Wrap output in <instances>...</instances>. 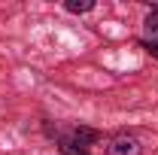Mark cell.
I'll use <instances>...</instances> for the list:
<instances>
[{"label":"cell","instance_id":"6da1fadb","mask_svg":"<svg viewBox=\"0 0 158 155\" xmlns=\"http://www.w3.org/2000/svg\"><path fill=\"white\" fill-rule=\"evenodd\" d=\"M98 140H100V131L76 125V128H67V131L58 134V149H61V155H88Z\"/></svg>","mask_w":158,"mask_h":155},{"label":"cell","instance_id":"3957f363","mask_svg":"<svg viewBox=\"0 0 158 155\" xmlns=\"http://www.w3.org/2000/svg\"><path fill=\"white\" fill-rule=\"evenodd\" d=\"M143 27H146V43H155L158 46V9H152V12L146 15Z\"/></svg>","mask_w":158,"mask_h":155},{"label":"cell","instance_id":"277c9868","mask_svg":"<svg viewBox=\"0 0 158 155\" xmlns=\"http://www.w3.org/2000/svg\"><path fill=\"white\" fill-rule=\"evenodd\" d=\"M64 9H67V12L82 15V12H91V9H94V0H67V3H64Z\"/></svg>","mask_w":158,"mask_h":155},{"label":"cell","instance_id":"5b68a950","mask_svg":"<svg viewBox=\"0 0 158 155\" xmlns=\"http://www.w3.org/2000/svg\"><path fill=\"white\" fill-rule=\"evenodd\" d=\"M140 46H143V49H146L152 58H158V46H155V43H146V40H140Z\"/></svg>","mask_w":158,"mask_h":155},{"label":"cell","instance_id":"7a4b0ae2","mask_svg":"<svg viewBox=\"0 0 158 155\" xmlns=\"http://www.w3.org/2000/svg\"><path fill=\"white\" fill-rule=\"evenodd\" d=\"M106 155H143V146L134 134L128 131H118L106 140Z\"/></svg>","mask_w":158,"mask_h":155}]
</instances>
